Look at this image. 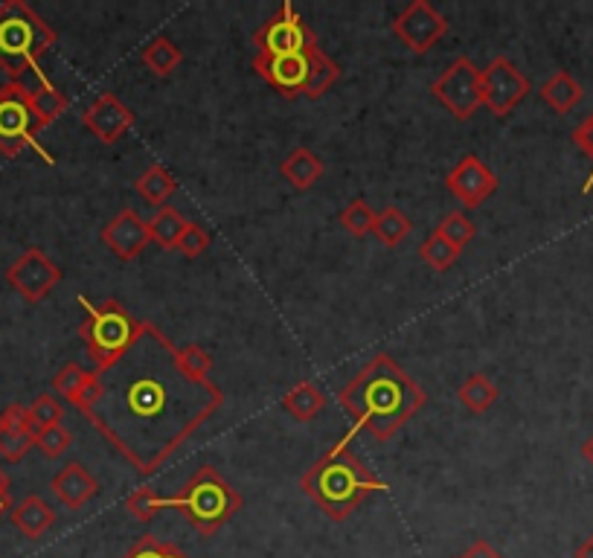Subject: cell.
<instances>
[{"instance_id": "6da1fadb", "label": "cell", "mask_w": 593, "mask_h": 558, "mask_svg": "<svg viewBox=\"0 0 593 558\" xmlns=\"http://www.w3.org/2000/svg\"><path fill=\"white\" fill-rule=\"evenodd\" d=\"M224 405L219 384L189 379L178 347L154 323H143L135 344L94 370L79 396V414L143 477L154 474Z\"/></svg>"}, {"instance_id": "7a4b0ae2", "label": "cell", "mask_w": 593, "mask_h": 558, "mask_svg": "<svg viewBox=\"0 0 593 558\" xmlns=\"http://www.w3.org/2000/svg\"><path fill=\"white\" fill-rule=\"evenodd\" d=\"M425 402V390L387 352H379L338 393V405L356 419V425L349 428L347 437H340L335 449H347L361 428H367L379 442H387L402 425L422 410Z\"/></svg>"}, {"instance_id": "3957f363", "label": "cell", "mask_w": 593, "mask_h": 558, "mask_svg": "<svg viewBox=\"0 0 593 558\" xmlns=\"http://www.w3.org/2000/svg\"><path fill=\"white\" fill-rule=\"evenodd\" d=\"M300 489L317 503L323 515L332 521H347L367 495L387 491V483L375 477L373 468L361 463L349 449H332L303 474Z\"/></svg>"}, {"instance_id": "277c9868", "label": "cell", "mask_w": 593, "mask_h": 558, "mask_svg": "<svg viewBox=\"0 0 593 558\" xmlns=\"http://www.w3.org/2000/svg\"><path fill=\"white\" fill-rule=\"evenodd\" d=\"M56 44V33L42 15L21 0H9L0 7V68L7 70L12 82H24V77L38 73V61Z\"/></svg>"}, {"instance_id": "5b68a950", "label": "cell", "mask_w": 593, "mask_h": 558, "mask_svg": "<svg viewBox=\"0 0 593 558\" xmlns=\"http://www.w3.org/2000/svg\"><path fill=\"white\" fill-rule=\"evenodd\" d=\"M170 509H178L198 533L212 535L242 509V495L221 477L212 465H201L170 498Z\"/></svg>"}, {"instance_id": "8992f818", "label": "cell", "mask_w": 593, "mask_h": 558, "mask_svg": "<svg viewBox=\"0 0 593 558\" xmlns=\"http://www.w3.org/2000/svg\"><path fill=\"white\" fill-rule=\"evenodd\" d=\"M79 305L85 312V323L79 326V338L85 340L88 356L96 364V370L114 364L135 344L143 323L135 321L119 300L91 303L88 297L79 294Z\"/></svg>"}, {"instance_id": "52a82bcc", "label": "cell", "mask_w": 593, "mask_h": 558, "mask_svg": "<svg viewBox=\"0 0 593 558\" xmlns=\"http://www.w3.org/2000/svg\"><path fill=\"white\" fill-rule=\"evenodd\" d=\"M38 131L42 123L30 105V88L24 82H9L0 88V152L7 158H18L26 149H33L53 166L56 163L53 154L44 152V146L35 140Z\"/></svg>"}, {"instance_id": "ba28073f", "label": "cell", "mask_w": 593, "mask_h": 558, "mask_svg": "<svg viewBox=\"0 0 593 558\" xmlns=\"http://www.w3.org/2000/svg\"><path fill=\"white\" fill-rule=\"evenodd\" d=\"M256 56H291V53H309L321 47L317 35L305 18L291 3H282L280 12L268 18L254 33Z\"/></svg>"}, {"instance_id": "9c48e42d", "label": "cell", "mask_w": 593, "mask_h": 558, "mask_svg": "<svg viewBox=\"0 0 593 558\" xmlns=\"http://www.w3.org/2000/svg\"><path fill=\"white\" fill-rule=\"evenodd\" d=\"M431 93L445 105V108L466 123L477 114V108L484 105V88H480V70L472 59L460 56L449 65V70H442V77L431 85Z\"/></svg>"}, {"instance_id": "30bf717a", "label": "cell", "mask_w": 593, "mask_h": 558, "mask_svg": "<svg viewBox=\"0 0 593 558\" xmlns=\"http://www.w3.org/2000/svg\"><path fill=\"white\" fill-rule=\"evenodd\" d=\"M480 88H484V105L495 117H507L509 111H515L530 96V79L507 56H495L480 70Z\"/></svg>"}, {"instance_id": "8fae6325", "label": "cell", "mask_w": 593, "mask_h": 558, "mask_svg": "<svg viewBox=\"0 0 593 558\" xmlns=\"http://www.w3.org/2000/svg\"><path fill=\"white\" fill-rule=\"evenodd\" d=\"M393 33L402 38L407 50L425 56L442 35L449 33V18L437 12L428 0H410L393 21Z\"/></svg>"}, {"instance_id": "7c38bea8", "label": "cell", "mask_w": 593, "mask_h": 558, "mask_svg": "<svg viewBox=\"0 0 593 558\" xmlns=\"http://www.w3.org/2000/svg\"><path fill=\"white\" fill-rule=\"evenodd\" d=\"M7 279L26 303H42L44 297L61 282V268L44 251L30 247L26 254H21L15 263L9 265Z\"/></svg>"}, {"instance_id": "4fadbf2b", "label": "cell", "mask_w": 593, "mask_h": 558, "mask_svg": "<svg viewBox=\"0 0 593 558\" xmlns=\"http://www.w3.org/2000/svg\"><path fill=\"white\" fill-rule=\"evenodd\" d=\"M317 50V47H314ZM291 53V56H254V70L274 88V91L296 100L305 93V82L312 73V53Z\"/></svg>"}, {"instance_id": "5bb4252c", "label": "cell", "mask_w": 593, "mask_h": 558, "mask_svg": "<svg viewBox=\"0 0 593 558\" xmlns=\"http://www.w3.org/2000/svg\"><path fill=\"white\" fill-rule=\"evenodd\" d=\"M445 186H449V193L454 195L460 204L480 207V204L489 201V198L498 193V178H495V172L489 170L477 154H466V158L445 175Z\"/></svg>"}, {"instance_id": "9a60e30c", "label": "cell", "mask_w": 593, "mask_h": 558, "mask_svg": "<svg viewBox=\"0 0 593 558\" xmlns=\"http://www.w3.org/2000/svg\"><path fill=\"white\" fill-rule=\"evenodd\" d=\"M82 126L100 140L111 146L117 143L119 137L126 135L128 128L135 126V114L126 108V102L119 100L117 93H100L82 114Z\"/></svg>"}, {"instance_id": "2e32d148", "label": "cell", "mask_w": 593, "mask_h": 558, "mask_svg": "<svg viewBox=\"0 0 593 558\" xmlns=\"http://www.w3.org/2000/svg\"><path fill=\"white\" fill-rule=\"evenodd\" d=\"M102 242L111 254L119 256L123 263L135 259L146 251V245L152 242V230L149 221H143L135 210H119L114 219L102 228Z\"/></svg>"}, {"instance_id": "e0dca14e", "label": "cell", "mask_w": 593, "mask_h": 558, "mask_svg": "<svg viewBox=\"0 0 593 558\" xmlns=\"http://www.w3.org/2000/svg\"><path fill=\"white\" fill-rule=\"evenodd\" d=\"M53 495L59 498V503L77 512L100 495V480L82 463H70L53 477Z\"/></svg>"}, {"instance_id": "ac0fdd59", "label": "cell", "mask_w": 593, "mask_h": 558, "mask_svg": "<svg viewBox=\"0 0 593 558\" xmlns=\"http://www.w3.org/2000/svg\"><path fill=\"white\" fill-rule=\"evenodd\" d=\"M12 524L18 526V533L26 535V538H42L53 530L56 524V512L44 498L38 495H30L12 509Z\"/></svg>"}, {"instance_id": "d6986e66", "label": "cell", "mask_w": 593, "mask_h": 558, "mask_svg": "<svg viewBox=\"0 0 593 558\" xmlns=\"http://www.w3.org/2000/svg\"><path fill=\"white\" fill-rule=\"evenodd\" d=\"M30 105H33L35 117H38L42 128H47L59 117H65V111L70 108V100L59 91V88L53 85L50 79L44 77L42 70H38V73H35V85L30 88Z\"/></svg>"}, {"instance_id": "ffe728a7", "label": "cell", "mask_w": 593, "mask_h": 558, "mask_svg": "<svg viewBox=\"0 0 593 558\" xmlns=\"http://www.w3.org/2000/svg\"><path fill=\"white\" fill-rule=\"evenodd\" d=\"M280 172L282 178L289 181L294 189H312V186L323 178L326 166H323V161L312 152V149L300 146V149H294V152L282 161Z\"/></svg>"}, {"instance_id": "44dd1931", "label": "cell", "mask_w": 593, "mask_h": 558, "mask_svg": "<svg viewBox=\"0 0 593 558\" xmlns=\"http://www.w3.org/2000/svg\"><path fill=\"white\" fill-rule=\"evenodd\" d=\"M538 96H542L556 114H570V111L582 102L585 91H582V85H579L577 79L570 77L568 70H556V73L544 82Z\"/></svg>"}, {"instance_id": "7402d4cb", "label": "cell", "mask_w": 593, "mask_h": 558, "mask_svg": "<svg viewBox=\"0 0 593 558\" xmlns=\"http://www.w3.org/2000/svg\"><path fill=\"white\" fill-rule=\"evenodd\" d=\"M140 61H143L146 68L152 70L154 77H172L175 70L181 68V61H184V53L172 38L166 35H154L152 42L146 44L143 50H140Z\"/></svg>"}, {"instance_id": "603a6c76", "label": "cell", "mask_w": 593, "mask_h": 558, "mask_svg": "<svg viewBox=\"0 0 593 558\" xmlns=\"http://www.w3.org/2000/svg\"><path fill=\"white\" fill-rule=\"evenodd\" d=\"M326 398H323L321 387L312 384V381H300L296 387H291L286 396H282V407L286 414L294 416L296 422H312L314 416L321 414Z\"/></svg>"}, {"instance_id": "cb8c5ba5", "label": "cell", "mask_w": 593, "mask_h": 558, "mask_svg": "<svg viewBox=\"0 0 593 558\" xmlns=\"http://www.w3.org/2000/svg\"><path fill=\"white\" fill-rule=\"evenodd\" d=\"M135 189L143 195L152 207H166V201H170L175 189H178V181L172 178V172L166 170V166L154 163V166H149V170L135 181Z\"/></svg>"}, {"instance_id": "d4e9b609", "label": "cell", "mask_w": 593, "mask_h": 558, "mask_svg": "<svg viewBox=\"0 0 593 558\" xmlns=\"http://www.w3.org/2000/svg\"><path fill=\"white\" fill-rule=\"evenodd\" d=\"M460 402L472 410V414H484V410H489V407L495 405L500 398V390L495 387L492 381L486 379V375H480V372H472L463 384H460L457 390Z\"/></svg>"}, {"instance_id": "484cf974", "label": "cell", "mask_w": 593, "mask_h": 558, "mask_svg": "<svg viewBox=\"0 0 593 558\" xmlns=\"http://www.w3.org/2000/svg\"><path fill=\"white\" fill-rule=\"evenodd\" d=\"M163 509H170V498H163L154 486H140L126 498V512L140 524H152Z\"/></svg>"}, {"instance_id": "4316f807", "label": "cell", "mask_w": 593, "mask_h": 558, "mask_svg": "<svg viewBox=\"0 0 593 558\" xmlns=\"http://www.w3.org/2000/svg\"><path fill=\"white\" fill-rule=\"evenodd\" d=\"M184 228H187V219L181 216L175 207H161L158 210V216H154L152 221H149V230H152V242H158V245L163 247V251H175V245H178L181 233H184Z\"/></svg>"}, {"instance_id": "83f0119b", "label": "cell", "mask_w": 593, "mask_h": 558, "mask_svg": "<svg viewBox=\"0 0 593 558\" xmlns=\"http://www.w3.org/2000/svg\"><path fill=\"white\" fill-rule=\"evenodd\" d=\"M338 77H340L338 65H335V61H332L329 56L317 47V50L312 53V73H309V82H305L303 96H309V100H321L323 93L329 91V88L338 82Z\"/></svg>"}, {"instance_id": "f1b7e54d", "label": "cell", "mask_w": 593, "mask_h": 558, "mask_svg": "<svg viewBox=\"0 0 593 558\" xmlns=\"http://www.w3.org/2000/svg\"><path fill=\"white\" fill-rule=\"evenodd\" d=\"M373 233L379 236L382 245L398 247L407 236H410V219H407L405 212L398 210V207H387V210H382L379 216H375Z\"/></svg>"}, {"instance_id": "f546056e", "label": "cell", "mask_w": 593, "mask_h": 558, "mask_svg": "<svg viewBox=\"0 0 593 558\" xmlns=\"http://www.w3.org/2000/svg\"><path fill=\"white\" fill-rule=\"evenodd\" d=\"M91 379H94V372H88L85 367H79L77 361H70V364H65L56 372L53 390H56V396H65L70 405H77L79 396H82L88 390V384H91Z\"/></svg>"}, {"instance_id": "4dcf8cb0", "label": "cell", "mask_w": 593, "mask_h": 558, "mask_svg": "<svg viewBox=\"0 0 593 558\" xmlns=\"http://www.w3.org/2000/svg\"><path fill=\"white\" fill-rule=\"evenodd\" d=\"M375 216H379V212H375L364 198H352V201L340 210V228L347 230L349 236L364 239L375 230Z\"/></svg>"}, {"instance_id": "1f68e13d", "label": "cell", "mask_w": 593, "mask_h": 558, "mask_svg": "<svg viewBox=\"0 0 593 558\" xmlns=\"http://www.w3.org/2000/svg\"><path fill=\"white\" fill-rule=\"evenodd\" d=\"M419 256H422V263L428 265V268H433V271H449L451 265L460 259V251L433 230L431 236L419 245Z\"/></svg>"}, {"instance_id": "d6a6232c", "label": "cell", "mask_w": 593, "mask_h": 558, "mask_svg": "<svg viewBox=\"0 0 593 558\" xmlns=\"http://www.w3.org/2000/svg\"><path fill=\"white\" fill-rule=\"evenodd\" d=\"M437 233H440L445 242H451V245L457 247L460 254H463V247L472 245L477 236V228H475V221L468 219L466 212H449L445 219L440 221V228H437Z\"/></svg>"}, {"instance_id": "836d02e7", "label": "cell", "mask_w": 593, "mask_h": 558, "mask_svg": "<svg viewBox=\"0 0 593 558\" xmlns=\"http://www.w3.org/2000/svg\"><path fill=\"white\" fill-rule=\"evenodd\" d=\"M30 410V422H33V433L44 431V428H53V425H61L65 419V407L59 405V398L56 396H38L33 405L26 407Z\"/></svg>"}, {"instance_id": "e575fe53", "label": "cell", "mask_w": 593, "mask_h": 558, "mask_svg": "<svg viewBox=\"0 0 593 558\" xmlns=\"http://www.w3.org/2000/svg\"><path fill=\"white\" fill-rule=\"evenodd\" d=\"M178 361H181V370L187 372L189 379H196V381L210 379L212 356L201 347V344H187V347H181Z\"/></svg>"}, {"instance_id": "d590c367", "label": "cell", "mask_w": 593, "mask_h": 558, "mask_svg": "<svg viewBox=\"0 0 593 558\" xmlns=\"http://www.w3.org/2000/svg\"><path fill=\"white\" fill-rule=\"evenodd\" d=\"M70 445H73V437H70L65 425H53V428H44V431L35 433V449H42L44 457H61Z\"/></svg>"}, {"instance_id": "8d00e7d4", "label": "cell", "mask_w": 593, "mask_h": 558, "mask_svg": "<svg viewBox=\"0 0 593 558\" xmlns=\"http://www.w3.org/2000/svg\"><path fill=\"white\" fill-rule=\"evenodd\" d=\"M207 247H210V233H207V228H201L196 221H187V228L181 233L175 251H178L181 256H187V259H198Z\"/></svg>"}, {"instance_id": "74e56055", "label": "cell", "mask_w": 593, "mask_h": 558, "mask_svg": "<svg viewBox=\"0 0 593 558\" xmlns=\"http://www.w3.org/2000/svg\"><path fill=\"white\" fill-rule=\"evenodd\" d=\"M35 445L33 433H15V431H3L0 428V454L9 460V463H18V460L26 457V451Z\"/></svg>"}, {"instance_id": "f35d334b", "label": "cell", "mask_w": 593, "mask_h": 558, "mask_svg": "<svg viewBox=\"0 0 593 558\" xmlns=\"http://www.w3.org/2000/svg\"><path fill=\"white\" fill-rule=\"evenodd\" d=\"M570 140H573V143L579 146V149H582V152H585V158L588 161L593 163V111L591 114H588L585 119H582V123H579L577 128H573V135H570ZM593 189V166H591V175H588V181H585V186H582V193H591Z\"/></svg>"}, {"instance_id": "ab89813d", "label": "cell", "mask_w": 593, "mask_h": 558, "mask_svg": "<svg viewBox=\"0 0 593 558\" xmlns=\"http://www.w3.org/2000/svg\"><path fill=\"white\" fill-rule=\"evenodd\" d=\"M0 428H3V431H15V433H33L30 410H26L24 405H9L7 410L0 414Z\"/></svg>"}, {"instance_id": "60d3db41", "label": "cell", "mask_w": 593, "mask_h": 558, "mask_svg": "<svg viewBox=\"0 0 593 558\" xmlns=\"http://www.w3.org/2000/svg\"><path fill=\"white\" fill-rule=\"evenodd\" d=\"M163 553H166V542H158L152 535H143L123 558H163Z\"/></svg>"}, {"instance_id": "b9f144b4", "label": "cell", "mask_w": 593, "mask_h": 558, "mask_svg": "<svg viewBox=\"0 0 593 558\" xmlns=\"http://www.w3.org/2000/svg\"><path fill=\"white\" fill-rule=\"evenodd\" d=\"M460 558H507L500 550H495L489 542H475Z\"/></svg>"}, {"instance_id": "7bdbcfd3", "label": "cell", "mask_w": 593, "mask_h": 558, "mask_svg": "<svg viewBox=\"0 0 593 558\" xmlns=\"http://www.w3.org/2000/svg\"><path fill=\"white\" fill-rule=\"evenodd\" d=\"M12 512V498H9V477L0 472V518Z\"/></svg>"}, {"instance_id": "ee69618b", "label": "cell", "mask_w": 593, "mask_h": 558, "mask_svg": "<svg viewBox=\"0 0 593 558\" xmlns=\"http://www.w3.org/2000/svg\"><path fill=\"white\" fill-rule=\"evenodd\" d=\"M577 558H593V533L588 535L585 542L579 544V550H577Z\"/></svg>"}, {"instance_id": "f6af8a7d", "label": "cell", "mask_w": 593, "mask_h": 558, "mask_svg": "<svg viewBox=\"0 0 593 558\" xmlns=\"http://www.w3.org/2000/svg\"><path fill=\"white\" fill-rule=\"evenodd\" d=\"M163 558H189V556L181 550V547H175V544H166V553H163Z\"/></svg>"}, {"instance_id": "bcb514c9", "label": "cell", "mask_w": 593, "mask_h": 558, "mask_svg": "<svg viewBox=\"0 0 593 558\" xmlns=\"http://www.w3.org/2000/svg\"><path fill=\"white\" fill-rule=\"evenodd\" d=\"M582 454H585V460H588V463L593 465V437H591V440L585 442V445H582Z\"/></svg>"}]
</instances>
